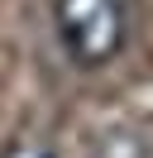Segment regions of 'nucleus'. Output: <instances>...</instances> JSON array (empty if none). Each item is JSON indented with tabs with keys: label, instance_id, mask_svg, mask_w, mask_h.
I'll list each match as a JSON object with an SVG mask.
<instances>
[{
	"label": "nucleus",
	"instance_id": "nucleus-1",
	"mask_svg": "<svg viewBox=\"0 0 153 158\" xmlns=\"http://www.w3.org/2000/svg\"><path fill=\"white\" fill-rule=\"evenodd\" d=\"M53 29L76 67H105L129 34L124 0H53Z\"/></svg>",
	"mask_w": 153,
	"mask_h": 158
},
{
	"label": "nucleus",
	"instance_id": "nucleus-2",
	"mask_svg": "<svg viewBox=\"0 0 153 158\" xmlns=\"http://www.w3.org/2000/svg\"><path fill=\"white\" fill-rule=\"evenodd\" d=\"M96 158H153V148H148V139H143L139 129L120 125V129H110V134H101Z\"/></svg>",
	"mask_w": 153,
	"mask_h": 158
},
{
	"label": "nucleus",
	"instance_id": "nucleus-3",
	"mask_svg": "<svg viewBox=\"0 0 153 158\" xmlns=\"http://www.w3.org/2000/svg\"><path fill=\"white\" fill-rule=\"evenodd\" d=\"M5 158H53L48 148H38V144H19V148H10Z\"/></svg>",
	"mask_w": 153,
	"mask_h": 158
}]
</instances>
